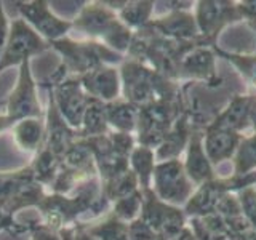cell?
<instances>
[{
    "label": "cell",
    "mask_w": 256,
    "mask_h": 240,
    "mask_svg": "<svg viewBox=\"0 0 256 240\" xmlns=\"http://www.w3.org/2000/svg\"><path fill=\"white\" fill-rule=\"evenodd\" d=\"M186 158L182 160L184 170H186L189 180L194 182V186L198 188L202 184L213 181L214 178H218L214 165L208 158L205 148H204V128L196 126L192 130L190 140L188 142L186 148Z\"/></svg>",
    "instance_id": "cell-15"
},
{
    "label": "cell",
    "mask_w": 256,
    "mask_h": 240,
    "mask_svg": "<svg viewBox=\"0 0 256 240\" xmlns=\"http://www.w3.org/2000/svg\"><path fill=\"white\" fill-rule=\"evenodd\" d=\"M250 186H256V172L240 176H218L213 181H208L202 186L196 188L189 202L184 205V213H186L188 220L214 213L220 200L224 196L229 194V192H238Z\"/></svg>",
    "instance_id": "cell-4"
},
{
    "label": "cell",
    "mask_w": 256,
    "mask_h": 240,
    "mask_svg": "<svg viewBox=\"0 0 256 240\" xmlns=\"http://www.w3.org/2000/svg\"><path fill=\"white\" fill-rule=\"evenodd\" d=\"M29 168L32 174H34V180L48 190L50 184L53 182V180L56 178V174H58L61 168V157L53 154L50 149H46L44 146L34 154V158L29 164Z\"/></svg>",
    "instance_id": "cell-27"
},
{
    "label": "cell",
    "mask_w": 256,
    "mask_h": 240,
    "mask_svg": "<svg viewBox=\"0 0 256 240\" xmlns=\"http://www.w3.org/2000/svg\"><path fill=\"white\" fill-rule=\"evenodd\" d=\"M240 208H242L244 218L248 221V224L252 226V229L256 230V188L250 186L245 188L242 190L236 192Z\"/></svg>",
    "instance_id": "cell-32"
},
{
    "label": "cell",
    "mask_w": 256,
    "mask_h": 240,
    "mask_svg": "<svg viewBox=\"0 0 256 240\" xmlns=\"http://www.w3.org/2000/svg\"><path fill=\"white\" fill-rule=\"evenodd\" d=\"M110 132L106 116V102L100 100L90 98L86 104L82 125L78 128L80 138H94V136H102Z\"/></svg>",
    "instance_id": "cell-22"
},
{
    "label": "cell",
    "mask_w": 256,
    "mask_h": 240,
    "mask_svg": "<svg viewBox=\"0 0 256 240\" xmlns=\"http://www.w3.org/2000/svg\"><path fill=\"white\" fill-rule=\"evenodd\" d=\"M30 240H61L58 230L46 228L44 222H36L29 226Z\"/></svg>",
    "instance_id": "cell-36"
},
{
    "label": "cell",
    "mask_w": 256,
    "mask_h": 240,
    "mask_svg": "<svg viewBox=\"0 0 256 240\" xmlns=\"http://www.w3.org/2000/svg\"><path fill=\"white\" fill-rule=\"evenodd\" d=\"M192 130H194V124H192V120H190L188 112L184 110L182 114L176 118V122L170 128V132L166 133L162 144L156 149L157 162L180 158V156L182 154V152H186Z\"/></svg>",
    "instance_id": "cell-18"
},
{
    "label": "cell",
    "mask_w": 256,
    "mask_h": 240,
    "mask_svg": "<svg viewBox=\"0 0 256 240\" xmlns=\"http://www.w3.org/2000/svg\"><path fill=\"white\" fill-rule=\"evenodd\" d=\"M237 10L240 14V21H245L256 32V0L237 2Z\"/></svg>",
    "instance_id": "cell-35"
},
{
    "label": "cell",
    "mask_w": 256,
    "mask_h": 240,
    "mask_svg": "<svg viewBox=\"0 0 256 240\" xmlns=\"http://www.w3.org/2000/svg\"><path fill=\"white\" fill-rule=\"evenodd\" d=\"M16 124L13 120L8 117L6 114H0V133H5V132H12V128Z\"/></svg>",
    "instance_id": "cell-39"
},
{
    "label": "cell",
    "mask_w": 256,
    "mask_h": 240,
    "mask_svg": "<svg viewBox=\"0 0 256 240\" xmlns=\"http://www.w3.org/2000/svg\"><path fill=\"white\" fill-rule=\"evenodd\" d=\"M72 21V30L84 34L88 40L104 44L110 50L126 54L134 32L118 20L117 12L106 2H85Z\"/></svg>",
    "instance_id": "cell-1"
},
{
    "label": "cell",
    "mask_w": 256,
    "mask_h": 240,
    "mask_svg": "<svg viewBox=\"0 0 256 240\" xmlns=\"http://www.w3.org/2000/svg\"><path fill=\"white\" fill-rule=\"evenodd\" d=\"M154 8L156 2H152V0H133V2H125L117 14L118 20L128 29L138 32L149 26V22L154 18Z\"/></svg>",
    "instance_id": "cell-24"
},
{
    "label": "cell",
    "mask_w": 256,
    "mask_h": 240,
    "mask_svg": "<svg viewBox=\"0 0 256 240\" xmlns=\"http://www.w3.org/2000/svg\"><path fill=\"white\" fill-rule=\"evenodd\" d=\"M256 172V132L244 134L232 157V174H248Z\"/></svg>",
    "instance_id": "cell-30"
},
{
    "label": "cell",
    "mask_w": 256,
    "mask_h": 240,
    "mask_svg": "<svg viewBox=\"0 0 256 240\" xmlns=\"http://www.w3.org/2000/svg\"><path fill=\"white\" fill-rule=\"evenodd\" d=\"M128 162H130L132 172L138 178L140 189L141 190L152 189V176H154V170L157 165L156 150L146 146H141V144H136Z\"/></svg>",
    "instance_id": "cell-23"
},
{
    "label": "cell",
    "mask_w": 256,
    "mask_h": 240,
    "mask_svg": "<svg viewBox=\"0 0 256 240\" xmlns=\"http://www.w3.org/2000/svg\"><path fill=\"white\" fill-rule=\"evenodd\" d=\"M109 140H110L117 154H120L122 157H126V158H130V154L136 148V144H138L136 142V136L132 133L109 132Z\"/></svg>",
    "instance_id": "cell-33"
},
{
    "label": "cell",
    "mask_w": 256,
    "mask_h": 240,
    "mask_svg": "<svg viewBox=\"0 0 256 240\" xmlns=\"http://www.w3.org/2000/svg\"><path fill=\"white\" fill-rule=\"evenodd\" d=\"M46 50H52L50 44L40 37L29 24L21 18L10 21V34L0 58V74L10 68H20L26 60H32Z\"/></svg>",
    "instance_id": "cell-7"
},
{
    "label": "cell",
    "mask_w": 256,
    "mask_h": 240,
    "mask_svg": "<svg viewBox=\"0 0 256 240\" xmlns=\"http://www.w3.org/2000/svg\"><path fill=\"white\" fill-rule=\"evenodd\" d=\"M173 240H198V238L196 237L194 232H192V229L189 226H186V228L182 229L181 234L178 237H174Z\"/></svg>",
    "instance_id": "cell-40"
},
{
    "label": "cell",
    "mask_w": 256,
    "mask_h": 240,
    "mask_svg": "<svg viewBox=\"0 0 256 240\" xmlns=\"http://www.w3.org/2000/svg\"><path fill=\"white\" fill-rule=\"evenodd\" d=\"M149 28L165 38L174 42H196L202 40L192 10H168L166 14L152 18ZM204 42V40H202Z\"/></svg>",
    "instance_id": "cell-12"
},
{
    "label": "cell",
    "mask_w": 256,
    "mask_h": 240,
    "mask_svg": "<svg viewBox=\"0 0 256 240\" xmlns=\"http://www.w3.org/2000/svg\"><path fill=\"white\" fill-rule=\"evenodd\" d=\"M188 226L192 229L198 240H228L229 226L226 220L218 213L189 218Z\"/></svg>",
    "instance_id": "cell-25"
},
{
    "label": "cell",
    "mask_w": 256,
    "mask_h": 240,
    "mask_svg": "<svg viewBox=\"0 0 256 240\" xmlns=\"http://www.w3.org/2000/svg\"><path fill=\"white\" fill-rule=\"evenodd\" d=\"M184 110L186 109H184L182 93L176 100H154L140 108L138 126L134 133L136 142L156 150Z\"/></svg>",
    "instance_id": "cell-3"
},
{
    "label": "cell",
    "mask_w": 256,
    "mask_h": 240,
    "mask_svg": "<svg viewBox=\"0 0 256 240\" xmlns=\"http://www.w3.org/2000/svg\"><path fill=\"white\" fill-rule=\"evenodd\" d=\"M8 34H10V20H8V16L5 13L4 2L0 0V58H2V53L6 46Z\"/></svg>",
    "instance_id": "cell-37"
},
{
    "label": "cell",
    "mask_w": 256,
    "mask_h": 240,
    "mask_svg": "<svg viewBox=\"0 0 256 240\" xmlns=\"http://www.w3.org/2000/svg\"><path fill=\"white\" fill-rule=\"evenodd\" d=\"M254 104H256V94L237 93L228 101L226 106L220 109V112L214 116V118L208 126L226 128V130H232L236 133L244 134V132L252 128Z\"/></svg>",
    "instance_id": "cell-13"
},
{
    "label": "cell",
    "mask_w": 256,
    "mask_h": 240,
    "mask_svg": "<svg viewBox=\"0 0 256 240\" xmlns=\"http://www.w3.org/2000/svg\"><path fill=\"white\" fill-rule=\"evenodd\" d=\"M213 52L216 56L224 61H228L234 68L240 77L244 78L250 93L256 94V53H237V52H228L221 48L218 44L213 45Z\"/></svg>",
    "instance_id": "cell-21"
},
{
    "label": "cell",
    "mask_w": 256,
    "mask_h": 240,
    "mask_svg": "<svg viewBox=\"0 0 256 240\" xmlns=\"http://www.w3.org/2000/svg\"><path fill=\"white\" fill-rule=\"evenodd\" d=\"M48 93V92H46ZM80 138L78 132L74 130L60 114L53 101V96L48 93V108L45 109V144L53 154L62 158L66 150Z\"/></svg>",
    "instance_id": "cell-16"
},
{
    "label": "cell",
    "mask_w": 256,
    "mask_h": 240,
    "mask_svg": "<svg viewBox=\"0 0 256 240\" xmlns=\"http://www.w3.org/2000/svg\"><path fill=\"white\" fill-rule=\"evenodd\" d=\"M90 232L96 240H128V224L106 213L90 222H77Z\"/></svg>",
    "instance_id": "cell-26"
},
{
    "label": "cell",
    "mask_w": 256,
    "mask_h": 240,
    "mask_svg": "<svg viewBox=\"0 0 256 240\" xmlns=\"http://www.w3.org/2000/svg\"><path fill=\"white\" fill-rule=\"evenodd\" d=\"M78 78L90 98L102 102H112L122 98V80H120V70L116 66L102 64Z\"/></svg>",
    "instance_id": "cell-14"
},
{
    "label": "cell",
    "mask_w": 256,
    "mask_h": 240,
    "mask_svg": "<svg viewBox=\"0 0 256 240\" xmlns=\"http://www.w3.org/2000/svg\"><path fill=\"white\" fill-rule=\"evenodd\" d=\"M194 18L200 38L206 46L218 44L221 32L230 24L240 21L237 2L230 0H198L194 4Z\"/></svg>",
    "instance_id": "cell-9"
},
{
    "label": "cell",
    "mask_w": 256,
    "mask_h": 240,
    "mask_svg": "<svg viewBox=\"0 0 256 240\" xmlns=\"http://www.w3.org/2000/svg\"><path fill=\"white\" fill-rule=\"evenodd\" d=\"M228 240H256V230L254 229H246L242 232H236V234H229Z\"/></svg>",
    "instance_id": "cell-38"
},
{
    "label": "cell",
    "mask_w": 256,
    "mask_h": 240,
    "mask_svg": "<svg viewBox=\"0 0 256 240\" xmlns=\"http://www.w3.org/2000/svg\"><path fill=\"white\" fill-rule=\"evenodd\" d=\"M16 148L28 154H36L45 144V118H26L12 128Z\"/></svg>",
    "instance_id": "cell-19"
},
{
    "label": "cell",
    "mask_w": 256,
    "mask_h": 240,
    "mask_svg": "<svg viewBox=\"0 0 256 240\" xmlns=\"http://www.w3.org/2000/svg\"><path fill=\"white\" fill-rule=\"evenodd\" d=\"M142 192V210L140 218L149 224L158 240H173L188 226L184 208L160 200L152 189Z\"/></svg>",
    "instance_id": "cell-6"
},
{
    "label": "cell",
    "mask_w": 256,
    "mask_h": 240,
    "mask_svg": "<svg viewBox=\"0 0 256 240\" xmlns=\"http://www.w3.org/2000/svg\"><path fill=\"white\" fill-rule=\"evenodd\" d=\"M34 174H32L29 165L18 168V170L0 172V210L8 205V202L18 194V192L28 186L29 182H34Z\"/></svg>",
    "instance_id": "cell-28"
},
{
    "label": "cell",
    "mask_w": 256,
    "mask_h": 240,
    "mask_svg": "<svg viewBox=\"0 0 256 240\" xmlns=\"http://www.w3.org/2000/svg\"><path fill=\"white\" fill-rule=\"evenodd\" d=\"M52 50L60 54L61 62L68 74L72 77H82L102 64H122L125 60L124 54L110 50L104 44L88 38H72L64 37L50 44Z\"/></svg>",
    "instance_id": "cell-2"
},
{
    "label": "cell",
    "mask_w": 256,
    "mask_h": 240,
    "mask_svg": "<svg viewBox=\"0 0 256 240\" xmlns=\"http://www.w3.org/2000/svg\"><path fill=\"white\" fill-rule=\"evenodd\" d=\"M128 240H158L156 232L141 218L128 222Z\"/></svg>",
    "instance_id": "cell-34"
},
{
    "label": "cell",
    "mask_w": 256,
    "mask_h": 240,
    "mask_svg": "<svg viewBox=\"0 0 256 240\" xmlns=\"http://www.w3.org/2000/svg\"><path fill=\"white\" fill-rule=\"evenodd\" d=\"M101 189H102V196L106 197L110 205L117 202V200L128 197L134 194L136 190H140V182L136 174L132 172V168H128L126 172L120 173L117 176L106 181H101Z\"/></svg>",
    "instance_id": "cell-29"
},
{
    "label": "cell",
    "mask_w": 256,
    "mask_h": 240,
    "mask_svg": "<svg viewBox=\"0 0 256 240\" xmlns=\"http://www.w3.org/2000/svg\"><path fill=\"white\" fill-rule=\"evenodd\" d=\"M4 230H8V228L4 226V224H0V232H4Z\"/></svg>",
    "instance_id": "cell-42"
},
{
    "label": "cell",
    "mask_w": 256,
    "mask_h": 240,
    "mask_svg": "<svg viewBox=\"0 0 256 240\" xmlns=\"http://www.w3.org/2000/svg\"><path fill=\"white\" fill-rule=\"evenodd\" d=\"M242 136L244 134L236 133L232 130H226V128H214V126L205 128L204 148L214 168L224 162L232 160Z\"/></svg>",
    "instance_id": "cell-17"
},
{
    "label": "cell",
    "mask_w": 256,
    "mask_h": 240,
    "mask_svg": "<svg viewBox=\"0 0 256 240\" xmlns=\"http://www.w3.org/2000/svg\"><path fill=\"white\" fill-rule=\"evenodd\" d=\"M216 60L218 56L212 46L198 45L184 54L178 68V78L188 80V82L202 84L208 90L218 88L222 85V78L216 69Z\"/></svg>",
    "instance_id": "cell-11"
},
{
    "label": "cell",
    "mask_w": 256,
    "mask_h": 240,
    "mask_svg": "<svg viewBox=\"0 0 256 240\" xmlns=\"http://www.w3.org/2000/svg\"><path fill=\"white\" fill-rule=\"evenodd\" d=\"M152 190L164 202L184 208L196 190L194 182L184 170L181 158L157 162L152 176Z\"/></svg>",
    "instance_id": "cell-5"
},
{
    "label": "cell",
    "mask_w": 256,
    "mask_h": 240,
    "mask_svg": "<svg viewBox=\"0 0 256 240\" xmlns=\"http://www.w3.org/2000/svg\"><path fill=\"white\" fill-rule=\"evenodd\" d=\"M106 116L110 132L118 133H136L138 126L140 108L128 102L124 98H118L112 102H106Z\"/></svg>",
    "instance_id": "cell-20"
},
{
    "label": "cell",
    "mask_w": 256,
    "mask_h": 240,
    "mask_svg": "<svg viewBox=\"0 0 256 240\" xmlns=\"http://www.w3.org/2000/svg\"><path fill=\"white\" fill-rule=\"evenodd\" d=\"M141 210H142V192L140 189V190H136L134 194L124 197L112 204L109 213L114 214L117 220L128 224L140 218Z\"/></svg>",
    "instance_id": "cell-31"
},
{
    "label": "cell",
    "mask_w": 256,
    "mask_h": 240,
    "mask_svg": "<svg viewBox=\"0 0 256 240\" xmlns=\"http://www.w3.org/2000/svg\"><path fill=\"white\" fill-rule=\"evenodd\" d=\"M253 132H256V104H254V110H253V122H252Z\"/></svg>",
    "instance_id": "cell-41"
},
{
    "label": "cell",
    "mask_w": 256,
    "mask_h": 240,
    "mask_svg": "<svg viewBox=\"0 0 256 240\" xmlns=\"http://www.w3.org/2000/svg\"><path fill=\"white\" fill-rule=\"evenodd\" d=\"M5 114L14 124L26 118H45V109L37 94V82L32 74L30 60H26L18 68L14 88L6 98Z\"/></svg>",
    "instance_id": "cell-8"
},
{
    "label": "cell",
    "mask_w": 256,
    "mask_h": 240,
    "mask_svg": "<svg viewBox=\"0 0 256 240\" xmlns=\"http://www.w3.org/2000/svg\"><path fill=\"white\" fill-rule=\"evenodd\" d=\"M20 18L29 24L37 34L48 44L68 37L72 32V21L62 20L54 14L46 0H30V2H16Z\"/></svg>",
    "instance_id": "cell-10"
}]
</instances>
